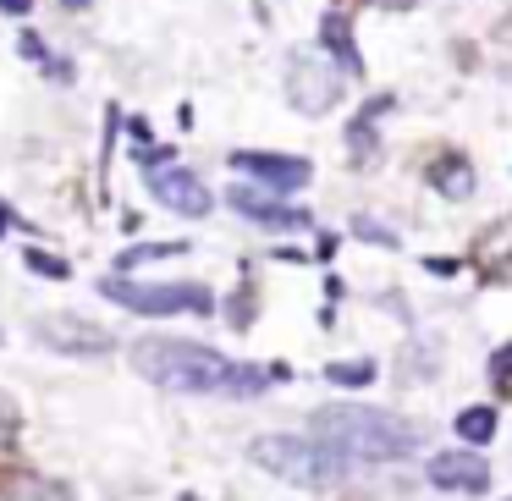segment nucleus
<instances>
[{"label":"nucleus","mask_w":512,"mask_h":501,"mask_svg":"<svg viewBox=\"0 0 512 501\" xmlns=\"http://www.w3.org/2000/svg\"><path fill=\"white\" fill-rule=\"evenodd\" d=\"M248 457H254L265 474L287 479V485H303V490L342 485V479L353 474V463H347L342 452H331L325 441H314V435H259V441L248 446Z\"/></svg>","instance_id":"7ed1b4c3"},{"label":"nucleus","mask_w":512,"mask_h":501,"mask_svg":"<svg viewBox=\"0 0 512 501\" xmlns=\"http://www.w3.org/2000/svg\"><path fill=\"white\" fill-rule=\"evenodd\" d=\"M314 441L342 452L347 463H402L419 452V430L386 408H364V402H331L314 413Z\"/></svg>","instance_id":"f03ea898"},{"label":"nucleus","mask_w":512,"mask_h":501,"mask_svg":"<svg viewBox=\"0 0 512 501\" xmlns=\"http://www.w3.org/2000/svg\"><path fill=\"white\" fill-rule=\"evenodd\" d=\"M28 270H34V276H50V281H67V276H72V270H67V259L39 254V248H28Z\"/></svg>","instance_id":"412c9836"},{"label":"nucleus","mask_w":512,"mask_h":501,"mask_svg":"<svg viewBox=\"0 0 512 501\" xmlns=\"http://www.w3.org/2000/svg\"><path fill=\"white\" fill-rule=\"evenodd\" d=\"M424 177H430V188L441 193V199H468V193H474V166H468L463 155H435Z\"/></svg>","instance_id":"ddd939ff"},{"label":"nucleus","mask_w":512,"mask_h":501,"mask_svg":"<svg viewBox=\"0 0 512 501\" xmlns=\"http://www.w3.org/2000/svg\"><path fill=\"white\" fill-rule=\"evenodd\" d=\"M12 501H72V490L61 479H23Z\"/></svg>","instance_id":"a211bd4d"},{"label":"nucleus","mask_w":512,"mask_h":501,"mask_svg":"<svg viewBox=\"0 0 512 501\" xmlns=\"http://www.w3.org/2000/svg\"><path fill=\"white\" fill-rule=\"evenodd\" d=\"M0 336H6V331H0Z\"/></svg>","instance_id":"bb28decb"},{"label":"nucleus","mask_w":512,"mask_h":501,"mask_svg":"<svg viewBox=\"0 0 512 501\" xmlns=\"http://www.w3.org/2000/svg\"><path fill=\"white\" fill-rule=\"evenodd\" d=\"M474 265H479V276H490V281H512V221H496V226L479 232Z\"/></svg>","instance_id":"9b49d317"},{"label":"nucleus","mask_w":512,"mask_h":501,"mask_svg":"<svg viewBox=\"0 0 512 501\" xmlns=\"http://www.w3.org/2000/svg\"><path fill=\"white\" fill-rule=\"evenodd\" d=\"M325 380H331V386H369V380H375V364H369V358H353V364H325Z\"/></svg>","instance_id":"f3484780"},{"label":"nucleus","mask_w":512,"mask_h":501,"mask_svg":"<svg viewBox=\"0 0 512 501\" xmlns=\"http://www.w3.org/2000/svg\"><path fill=\"white\" fill-rule=\"evenodd\" d=\"M34 336H39L45 347H56V353H72V358H83V353H111V331H100V325H89V320H72V314L39 320Z\"/></svg>","instance_id":"1a4fd4ad"},{"label":"nucleus","mask_w":512,"mask_h":501,"mask_svg":"<svg viewBox=\"0 0 512 501\" xmlns=\"http://www.w3.org/2000/svg\"><path fill=\"white\" fill-rule=\"evenodd\" d=\"M0 6H6V12H12V17H23L28 6H34V0H0Z\"/></svg>","instance_id":"b1692460"},{"label":"nucleus","mask_w":512,"mask_h":501,"mask_svg":"<svg viewBox=\"0 0 512 501\" xmlns=\"http://www.w3.org/2000/svg\"><path fill=\"white\" fill-rule=\"evenodd\" d=\"M386 111H391V94L369 100L364 111L353 116V127H347V149H353V160H369V149H375V138H380V133H375V122H380Z\"/></svg>","instance_id":"4468645a"},{"label":"nucleus","mask_w":512,"mask_h":501,"mask_svg":"<svg viewBox=\"0 0 512 501\" xmlns=\"http://www.w3.org/2000/svg\"><path fill=\"white\" fill-rule=\"evenodd\" d=\"M353 237H364V243H380V248H397V232H386V226H375L369 215H358V221H353Z\"/></svg>","instance_id":"4be33fe9"},{"label":"nucleus","mask_w":512,"mask_h":501,"mask_svg":"<svg viewBox=\"0 0 512 501\" xmlns=\"http://www.w3.org/2000/svg\"><path fill=\"white\" fill-rule=\"evenodd\" d=\"M507 501H512V496H507Z\"/></svg>","instance_id":"cd10ccee"},{"label":"nucleus","mask_w":512,"mask_h":501,"mask_svg":"<svg viewBox=\"0 0 512 501\" xmlns=\"http://www.w3.org/2000/svg\"><path fill=\"white\" fill-rule=\"evenodd\" d=\"M100 292L111 303L133 314H215V292L199 287V281H160V287H144V281H100Z\"/></svg>","instance_id":"20e7f679"},{"label":"nucleus","mask_w":512,"mask_h":501,"mask_svg":"<svg viewBox=\"0 0 512 501\" xmlns=\"http://www.w3.org/2000/svg\"><path fill=\"white\" fill-rule=\"evenodd\" d=\"M17 430H23V413H17V397L12 391H0V446H12Z\"/></svg>","instance_id":"aec40b11"},{"label":"nucleus","mask_w":512,"mask_h":501,"mask_svg":"<svg viewBox=\"0 0 512 501\" xmlns=\"http://www.w3.org/2000/svg\"><path fill=\"white\" fill-rule=\"evenodd\" d=\"M342 100V67H331V56H303L287 61V105L303 116H325L331 105Z\"/></svg>","instance_id":"39448f33"},{"label":"nucleus","mask_w":512,"mask_h":501,"mask_svg":"<svg viewBox=\"0 0 512 501\" xmlns=\"http://www.w3.org/2000/svg\"><path fill=\"white\" fill-rule=\"evenodd\" d=\"M226 204H232L237 215H248L254 226H265V232H303V226H309V215H303V210H292V204H276L270 193H254V188H243V182L226 193Z\"/></svg>","instance_id":"9d476101"},{"label":"nucleus","mask_w":512,"mask_h":501,"mask_svg":"<svg viewBox=\"0 0 512 501\" xmlns=\"http://www.w3.org/2000/svg\"><path fill=\"white\" fill-rule=\"evenodd\" d=\"M320 45H325V56H336V67H342L347 78H358V72H364V56L353 50V23H347L342 12H325V23H320Z\"/></svg>","instance_id":"f8f14e48"},{"label":"nucleus","mask_w":512,"mask_h":501,"mask_svg":"<svg viewBox=\"0 0 512 501\" xmlns=\"http://www.w3.org/2000/svg\"><path fill=\"white\" fill-rule=\"evenodd\" d=\"M424 474H430L435 490H452V496H479V490H490V463L479 452H463V446L435 452Z\"/></svg>","instance_id":"0eeeda50"},{"label":"nucleus","mask_w":512,"mask_h":501,"mask_svg":"<svg viewBox=\"0 0 512 501\" xmlns=\"http://www.w3.org/2000/svg\"><path fill=\"white\" fill-rule=\"evenodd\" d=\"M149 193H155L166 210H177V215H188V221H199V215H210V188H204L193 171H182V166H160V171H149Z\"/></svg>","instance_id":"6e6552de"},{"label":"nucleus","mask_w":512,"mask_h":501,"mask_svg":"<svg viewBox=\"0 0 512 501\" xmlns=\"http://www.w3.org/2000/svg\"><path fill=\"white\" fill-rule=\"evenodd\" d=\"M232 166L248 171V177H254L259 188H270V193H298V188H309V182H314V166H309V160H298V155H259V149H237Z\"/></svg>","instance_id":"423d86ee"},{"label":"nucleus","mask_w":512,"mask_h":501,"mask_svg":"<svg viewBox=\"0 0 512 501\" xmlns=\"http://www.w3.org/2000/svg\"><path fill=\"white\" fill-rule=\"evenodd\" d=\"M133 369L160 391H182V397H259L265 391V369L259 364H232L204 342H182V336H144L133 342Z\"/></svg>","instance_id":"f257e3e1"},{"label":"nucleus","mask_w":512,"mask_h":501,"mask_svg":"<svg viewBox=\"0 0 512 501\" xmlns=\"http://www.w3.org/2000/svg\"><path fill=\"white\" fill-rule=\"evenodd\" d=\"M0 232H6V204H0Z\"/></svg>","instance_id":"a878e982"},{"label":"nucleus","mask_w":512,"mask_h":501,"mask_svg":"<svg viewBox=\"0 0 512 501\" xmlns=\"http://www.w3.org/2000/svg\"><path fill=\"white\" fill-rule=\"evenodd\" d=\"M375 6H386V12H408V6H419V0H375Z\"/></svg>","instance_id":"5701e85b"},{"label":"nucleus","mask_w":512,"mask_h":501,"mask_svg":"<svg viewBox=\"0 0 512 501\" xmlns=\"http://www.w3.org/2000/svg\"><path fill=\"white\" fill-rule=\"evenodd\" d=\"M177 254H188V243H138V248H127L116 265L133 270V265H155V259H177Z\"/></svg>","instance_id":"dca6fc26"},{"label":"nucleus","mask_w":512,"mask_h":501,"mask_svg":"<svg viewBox=\"0 0 512 501\" xmlns=\"http://www.w3.org/2000/svg\"><path fill=\"white\" fill-rule=\"evenodd\" d=\"M67 6H72V12H83V6H89V0H67Z\"/></svg>","instance_id":"393cba45"},{"label":"nucleus","mask_w":512,"mask_h":501,"mask_svg":"<svg viewBox=\"0 0 512 501\" xmlns=\"http://www.w3.org/2000/svg\"><path fill=\"white\" fill-rule=\"evenodd\" d=\"M490 386H496L501 397H512V342L490 353Z\"/></svg>","instance_id":"6ab92c4d"},{"label":"nucleus","mask_w":512,"mask_h":501,"mask_svg":"<svg viewBox=\"0 0 512 501\" xmlns=\"http://www.w3.org/2000/svg\"><path fill=\"white\" fill-rule=\"evenodd\" d=\"M457 435H463L468 446H485L490 435H496V408H463L457 413Z\"/></svg>","instance_id":"2eb2a0df"}]
</instances>
